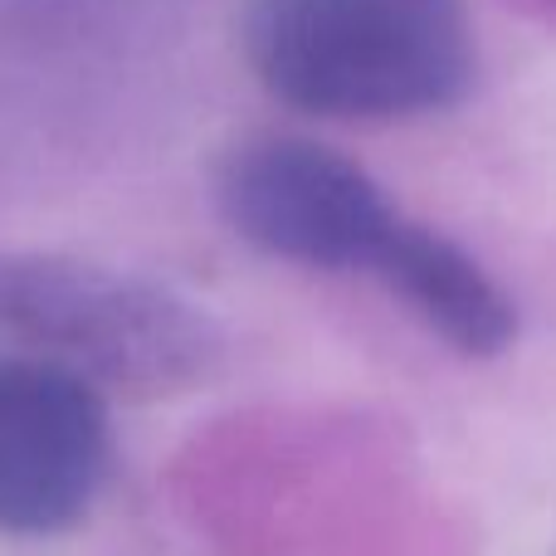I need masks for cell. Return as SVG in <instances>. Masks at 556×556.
Returning a JSON list of instances; mask_svg holds the SVG:
<instances>
[{
	"instance_id": "cell-5",
	"label": "cell",
	"mask_w": 556,
	"mask_h": 556,
	"mask_svg": "<svg viewBox=\"0 0 556 556\" xmlns=\"http://www.w3.org/2000/svg\"><path fill=\"white\" fill-rule=\"evenodd\" d=\"M371 278L391 298H401L444 346L459 356L489 362L508 352L518 337V307L503 283L450 235L420 220H401L395 240L376 260Z\"/></svg>"
},
{
	"instance_id": "cell-2",
	"label": "cell",
	"mask_w": 556,
	"mask_h": 556,
	"mask_svg": "<svg viewBox=\"0 0 556 556\" xmlns=\"http://www.w3.org/2000/svg\"><path fill=\"white\" fill-rule=\"evenodd\" d=\"M0 362L64 366L103 391L176 395L220 366V327L127 269L0 254Z\"/></svg>"
},
{
	"instance_id": "cell-1",
	"label": "cell",
	"mask_w": 556,
	"mask_h": 556,
	"mask_svg": "<svg viewBox=\"0 0 556 556\" xmlns=\"http://www.w3.org/2000/svg\"><path fill=\"white\" fill-rule=\"evenodd\" d=\"M240 45L278 103L337 123L444 113L479 78L464 0H244Z\"/></svg>"
},
{
	"instance_id": "cell-3",
	"label": "cell",
	"mask_w": 556,
	"mask_h": 556,
	"mask_svg": "<svg viewBox=\"0 0 556 556\" xmlns=\"http://www.w3.org/2000/svg\"><path fill=\"white\" fill-rule=\"evenodd\" d=\"M215 205L244 244L323 274H371L405 220L352 156L274 132L225 152Z\"/></svg>"
},
{
	"instance_id": "cell-4",
	"label": "cell",
	"mask_w": 556,
	"mask_h": 556,
	"mask_svg": "<svg viewBox=\"0 0 556 556\" xmlns=\"http://www.w3.org/2000/svg\"><path fill=\"white\" fill-rule=\"evenodd\" d=\"M113 464L108 391L45 362H0V538L88 518Z\"/></svg>"
}]
</instances>
